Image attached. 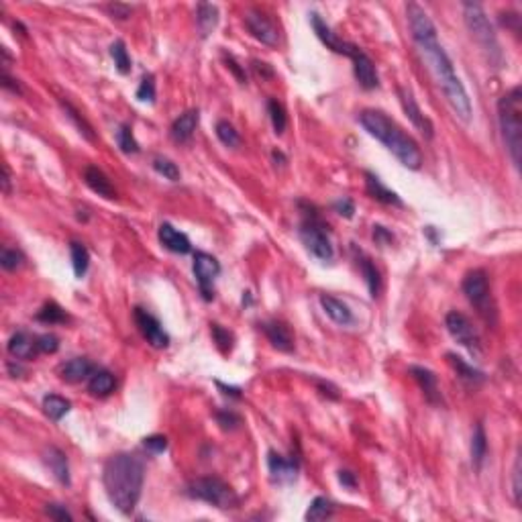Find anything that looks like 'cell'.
Masks as SVG:
<instances>
[{
	"mask_svg": "<svg viewBox=\"0 0 522 522\" xmlns=\"http://www.w3.org/2000/svg\"><path fill=\"white\" fill-rule=\"evenodd\" d=\"M70 408H72V404H70V400L62 398V396H58V394H49V396H45L43 398V410H45V414L51 418V421H62L63 416L70 412Z\"/></svg>",
	"mask_w": 522,
	"mask_h": 522,
	"instance_id": "33",
	"label": "cell"
},
{
	"mask_svg": "<svg viewBox=\"0 0 522 522\" xmlns=\"http://www.w3.org/2000/svg\"><path fill=\"white\" fill-rule=\"evenodd\" d=\"M2 172H4V176H2V192L8 196L10 192H13V188H10V184H13V176H10V168L4 163V168H2Z\"/></svg>",
	"mask_w": 522,
	"mask_h": 522,
	"instance_id": "56",
	"label": "cell"
},
{
	"mask_svg": "<svg viewBox=\"0 0 522 522\" xmlns=\"http://www.w3.org/2000/svg\"><path fill=\"white\" fill-rule=\"evenodd\" d=\"M486 453H488V437H486L484 425H478L473 430V437H471V463L478 471L482 469Z\"/></svg>",
	"mask_w": 522,
	"mask_h": 522,
	"instance_id": "31",
	"label": "cell"
},
{
	"mask_svg": "<svg viewBox=\"0 0 522 522\" xmlns=\"http://www.w3.org/2000/svg\"><path fill=\"white\" fill-rule=\"evenodd\" d=\"M23 263H25L23 251L10 249V247H4V249H2V253H0V266H2L6 272H15V270H19Z\"/></svg>",
	"mask_w": 522,
	"mask_h": 522,
	"instance_id": "42",
	"label": "cell"
},
{
	"mask_svg": "<svg viewBox=\"0 0 522 522\" xmlns=\"http://www.w3.org/2000/svg\"><path fill=\"white\" fill-rule=\"evenodd\" d=\"M84 182L86 186L96 192L98 196H102V198H108V200H115L117 198V192H115V188L111 184V180L106 178V174L102 172V170H98L96 165H88L86 170H84Z\"/></svg>",
	"mask_w": 522,
	"mask_h": 522,
	"instance_id": "24",
	"label": "cell"
},
{
	"mask_svg": "<svg viewBox=\"0 0 522 522\" xmlns=\"http://www.w3.org/2000/svg\"><path fill=\"white\" fill-rule=\"evenodd\" d=\"M154 170L159 176H163L165 180H170V182H178L180 176H182V174H180V168H178L172 159H168V157H155Z\"/></svg>",
	"mask_w": 522,
	"mask_h": 522,
	"instance_id": "41",
	"label": "cell"
},
{
	"mask_svg": "<svg viewBox=\"0 0 522 522\" xmlns=\"http://www.w3.org/2000/svg\"><path fill=\"white\" fill-rule=\"evenodd\" d=\"M211 333H213V339H215L218 351H220L222 355L231 353V349H233V343H235V337H233V333H229V331H227V329H222L220 325H211Z\"/></svg>",
	"mask_w": 522,
	"mask_h": 522,
	"instance_id": "43",
	"label": "cell"
},
{
	"mask_svg": "<svg viewBox=\"0 0 522 522\" xmlns=\"http://www.w3.org/2000/svg\"><path fill=\"white\" fill-rule=\"evenodd\" d=\"M406 17H408L412 41L418 47V54L425 58L430 74L437 80L439 88L445 94L451 111L459 117L463 123H469V119H471L469 96H467V90H465L463 82H461L455 67H453L451 58L447 56L445 47L439 43L434 23L430 21L429 15L414 2L406 4Z\"/></svg>",
	"mask_w": 522,
	"mask_h": 522,
	"instance_id": "1",
	"label": "cell"
},
{
	"mask_svg": "<svg viewBox=\"0 0 522 522\" xmlns=\"http://www.w3.org/2000/svg\"><path fill=\"white\" fill-rule=\"evenodd\" d=\"M6 349H8V353H10L17 361H29V359H35L37 353H39L37 339H33L31 335L25 333V331H19V333H15L13 337L8 339Z\"/></svg>",
	"mask_w": 522,
	"mask_h": 522,
	"instance_id": "19",
	"label": "cell"
},
{
	"mask_svg": "<svg viewBox=\"0 0 522 522\" xmlns=\"http://www.w3.org/2000/svg\"><path fill=\"white\" fill-rule=\"evenodd\" d=\"M70 255H72V268H74L76 277L86 276L88 266H90V253H88L86 245H82L78 241H72L70 243Z\"/></svg>",
	"mask_w": 522,
	"mask_h": 522,
	"instance_id": "32",
	"label": "cell"
},
{
	"mask_svg": "<svg viewBox=\"0 0 522 522\" xmlns=\"http://www.w3.org/2000/svg\"><path fill=\"white\" fill-rule=\"evenodd\" d=\"M320 307L327 312V316H329L333 323L341 325V327H347V325L353 323V312L349 310V307H347L343 300H339L335 296L323 294V296H320Z\"/></svg>",
	"mask_w": 522,
	"mask_h": 522,
	"instance_id": "25",
	"label": "cell"
},
{
	"mask_svg": "<svg viewBox=\"0 0 522 522\" xmlns=\"http://www.w3.org/2000/svg\"><path fill=\"white\" fill-rule=\"evenodd\" d=\"M447 359H449L451 368L455 369V373L459 375V380L463 382V384L478 388V386H482V384L486 382L484 371H480L478 368L469 366L467 361H463V359H461L459 355H455V353H447Z\"/></svg>",
	"mask_w": 522,
	"mask_h": 522,
	"instance_id": "26",
	"label": "cell"
},
{
	"mask_svg": "<svg viewBox=\"0 0 522 522\" xmlns=\"http://www.w3.org/2000/svg\"><path fill=\"white\" fill-rule=\"evenodd\" d=\"M143 447H145L147 451L155 453V455H159V453H163V451L168 449V439H165L163 434H152V437H145V439H143Z\"/></svg>",
	"mask_w": 522,
	"mask_h": 522,
	"instance_id": "46",
	"label": "cell"
},
{
	"mask_svg": "<svg viewBox=\"0 0 522 522\" xmlns=\"http://www.w3.org/2000/svg\"><path fill=\"white\" fill-rule=\"evenodd\" d=\"M268 469L272 480L277 484H292L298 475V461L288 459L276 451L268 453Z\"/></svg>",
	"mask_w": 522,
	"mask_h": 522,
	"instance_id": "16",
	"label": "cell"
},
{
	"mask_svg": "<svg viewBox=\"0 0 522 522\" xmlns=\"http://www.w3.org/2000/svg\"><path fill=\"white\" fill-rule=\"evenodd\" d=\"M398 96H400V104H402V108H404V113H406V117H408V121L414 124L427 139H432L434 137V127L430 123V119L421 111V106H418V102H416V98H414V94L410 92L408 88H398Z\"/></svg>",
	"mask_w": 522,
	"mask_h": 522,
	"instance_id": "14",
	"label": "cell"
},
{
	"mask_svg": "<svg viewBox=\"0 0 522 522\" xmlns=\"http://www.w3.org/2000/svg\"><path fill=\"white\" fill-rule=\"evenodd\" d=\"M198 121H200V113H198L196 108L186 111L184 115H180V117L174 121L172 129H170L172 139H174L176 143H188V141L192 139L196 127H198Z\"/></svg>",
	"mask_w": 522,
	"mask_h": 522,
	"instance_id": "23",
	"label": "cell"
},
{
	"mask_svg": "<svg viewBox=\"0 0 522 522\" xmlns=\"http://www.w3.org/2000/svg\"><path fill=\"white\" fill-rule=\"evenodd\" d=\"M216 386H218L220 390H225L222 394H227V396H231V398H241V390H239V388H229V386H222L220 382H216Z\"/></svg>",
	"mask_w": 522,
	"mask_h": 522,
	"instance_id": "58",
	"label": "cell"
},
{
	"mask_svg": "<svg viewBox=\"0 0 522 522\" xmlns=\"http://www.w3.org/2000/svg\"><path fill=\"white\" fill-rule=\"evenodd\" d=\"M300 239L307 249L320 261H331L335 257V247L329 235V225L310 206L300 222Z\"/></svg>",
	"mask_w": 522,
	"mask_h": 522,
	"instance_id": "6",
	"label": "cell"
},
{
	"mask_svg": "<svg viewBox=\"0 0 522 522\" xmlns=\"http://www.w3.org/2000/svg\"><path fill=\"white\" fill-rule=\"evenodd\" d=\"M43 461H45V465L49 467V471L54 473V478H56L62 486H70V484H72V478H70V463H67V457H65V453H63L62 449H58V447L45 449Z\"/></svg>",
	"mask_w": 522,
	"mask_h": 522,
	"instance_id": "22",
	"label": "cell"
},
{
	"mask_svg": "<svg viewBox=\"0 0 522 522\" xmlns=\"http://www.w3.org/2000/svg\"><path fill=\"white\" fill-rule=\"evenodd\" d=\"M359 123L371 137H375L380 143H384L392 154L396 155V159L404 168L421 170L423 154H421L418 143L410 135H406L388 115H384L382 111L368 108L359 115Z\"/></svg>",
	"mask_w": 522,
	"mask_h": 522,
	"instance_id": "3",
	"label": "cell"
},
{
	"mask_svg": "<svg viewBox=\"0 0 522 522\" xmlns=\"http://www.w3.org/2000/svg\"><path fill=\"white\" fill-rule=\"evenodd\" d=\"M512 491H514V502L516 506H521V457L514 463V471H512Z\"/></svg>",
	"mask_w": 522,
	"mask_h": 522,
	"instance_id": "51",
	"label": "cell"
},
{
	"mask_svg": "<svg viewBox=\"0 0 522 522\" xmlns=\"http://www.w3.org/2000/svg\"><path fill=\"white\" fill-rule=\"evenodd\" d=\"M67 318L70 316L65 314V310L56 302H47L37 312V320L45 323V325H62V323H67Z\"/></svg>",
	"mask_w": 522,
	"mask_h": 522,
	"instance_id": "35",
	"label": "cell"
},
{
	"mask_svg": "<svg viewBox=\"0 0 522 522\" xmlns=\"http://www.w3.org/2000/svg\"><path fill=\"white\" fill-rule=\"evenodd\" d=\"M351 62H353V74L364 90H373L380 86V76H377L375 63L361 47H357V51L351 56Z\"/></svg>",
	"mask_w": 522,
	"mask_h": 522,
	"instance_id": "15",
	"label": "cell"
},
{
	"mask_svg": "<svg viewBox=\"0 0 522 522\" xmlns=\"http://www.w3.org/2000/svg\"><path fill=\"white\" fill-rule=\"evenodd\" d=\"M157 237H159V243L165 247L168 251L172 253H180V255H186L192 251V243L190 239L186 237L184 233H180L176 227H172L170 222H163L157 231Z\"/></svg>",
	"mask_w": 522,
	"mask_h": 522,
	"instance_id": "20",
	"label": "cell"
},
{
	"mask_svg": "<svg viewBox=\"0 0 522 522\" xmlns=\"http://www.w3.org/2000/svg\"><path fill=\"white\" fill-rule=\"evenodd\" d=\"M186 494L190 498H196V500H202L211 506H216V508H235L239 504V498L235 490L222 482L220 478H198L194 482L188 484L186 488Z\"/></svg>",
	"mask_w": 522,
	"mask_h": 522,
	"instance_id": "8",
	"label": "cell"
},
{
	"mask_svg": "<svg viewBox=\"0 0 522 522\" xmlns=\"http://www.w3.org/2000/svg\"><path fill=\"white\" fill-rule=\"evenodd\" d=\"M333 512H335L333 502L325 496H316L307 510V521H327L333 516Z\"/></svg>",
	"mask_w": 522,
	"mask_h": 522,
	"instance_id": "34",
	"label": "cell"
},
{
	"mask_svg": "<svg viewBox=\"0 0 522 522\" xmlns=\"http://www.w3.org/2000/svg\"><path fill=\"white\" fill-rule=\"evenodd\" d=\"M106 10L113 15V19H119V21H124V19H129V17H131V6H127V4H119V2L108 4V6H106Z\"/></svg>",
	"mask_w": 522,
	"mask_h": 522,
	"instance_id": "52",
	"label": "cell"
},
{
	"mask_svg": "<svg viewBox=\"0 0 522 522\" xmlns=\"http://www.w3.org/2000/svg\"><path fill=\"white\" fill-rule=\"evenodd\" d=\"M111 58H113V62H115V67L119 70V74H123L127 76L129 72H131V58H129V51H127V45H124V41H115L113 45H111Z\"/></svg>",
	"mask_w": 522,
	"mask_h": 522,
	"instance_id": "39",
	"label": "cell"
},
{
	"mask_svg": "<svg viewBox=\"0 0 522 522\" xmlns=\"http://www.w3.org/2000/svg\"><path fill=\"white\" fill-rule=\"evenodd\" d=\"M339 482L347 488V490H355L357 488V478L351 471H339Z\"/></svg>",
	"mask_w": 522,
	"mask_h": 522,
	"instance_id": "55",
	"label": "cell"
},
{
	"mask_svg": "<svg viewBox=\"0 0 522 522\" xmlns=\"http://www.w3.org/2000/svg\"><path fill=\"white\" fill-rule=\"evenodd\" d=\"M216 137H218V141L222 145H227L231 149H235V147L241 145V135L237 133V129L229 123V121H218L216 123Z\"/></svg>",
	"mask_w": 522,
	"mask_h": 522,
	"instance_id": "38",
	"label": "cell"
},
{
	"mask_svg": "<svg viewBox=\"0 0 522 522\" xmlns=\"http://www.w3.org/2000/svg\"><path fill=\"white\" fill-rule=\"evenodd\" d=\"M463 17H465V25L471 31V37L480 43V47L486 51L490 63H494L496 67H500L504 62L498 37L494 33V27L488 21L484 8L478 2H463Z\"/></svg>",
	"mask_w": 522,
	"mask_h": 522,
	"instance_id": "5",
	"label": "cell"
},
{
	"mask_svg": "<svg viewBox=\"0 0 522 522\" xmlns=\"http://www.w3.org/2000/svg\"><path fill=\"white\" fill-rule=\"evenodd\" d=\"M45 514H47L49 519H54V521H58V522L74 521L72 512H70L65 506H62V504H45Z\"/></svg>",
	"mask_w": 522,
	"mask_h": 522,
	"instance_id": "47",
	"label": "cell"
},
{
	"mask_svg": "<svg viewBox=\"0 0 522 522\" xmlns=\"http://www.w3.org/2000/svg\"><path fill=\"white\" fill-rule=\"evenodd\" d=\"M410 375L416 380V384L421 386L423 394L429 404L432 406H441L443 404V396H441V388H439V380L434 375V371H430L427 368H421V366H412L410 368Z\"/></svg>",
	"mask_w": 522,
	"mask_h": 522,
	"instance_id": "17",
	"label": "cell"
},
{
	"mask_svg": "<svg viewBox=\"0 0 522 522\" xmlns=\"http://www.w3.org/2000/svg\"><path fill=\"white\" fill-rule=\"evenodd\" d=\"M251 67H253V70L257 72V76H261V78H263V76H268V78H270V76H274V72H272V70L268 67V63L253 62V65H251Z\"/></svg>",
	"mask_w": 522,
	"mask_h": 522,
	"instance_id": "57",
	"label": "cell"
},
{
	"mask_svg": "<svg viewBox=\"0 0 522 522\" xmlns=\"http://www.w3.org/2000/svg\"><path fill=\"white\" fill-rule=\"evenodd\" d=\"M445 327L449 331V335L459 343L461 347H465L473 357L482 355V339L478 335L475 327L471 325V320L457 310H451L445 316Z\"/></svg>",
	"mask_w": 522,
	"mask_h": 522,
	"instance_id": "9",
	"label": "cell"
},
{
	"mask_svg": "<svg viewBox=\"0 0 522 522\" xmlns=\"http://www.w3.org/2000/svg\"><path fill=\"white\" fill-rule=\"evenodd\" d=\"M463 294L469 300L471 307H475V310L480 312V316L494 325L496 323V304L491 300V290H490V279L488 274L484 270H471L467 276L463 277Z\"/></svg>",
	"mask_w": 522,
	"mask_h": 522,
	"instance_id": "7",
	"label": "cell"
},
{
	"mask_svg": "<svg viewBox=\"0 0 522 522\" xmlns=\"http://www.w3.org/2000/svg\"><path fill=\"white\" fill-rule=\"evenodd\" d=\"M137 100H141V102H149V104H154L155 102V78L152 74H145L143 78H141V84H139V88H137Z\"/></svg>",
	"mask_w": 522,
	"mask_h": 522,
	"instance_id": "44",
	"label": "cell"
},
{
	"mask_svg": "<svg viewBox=\"0 0 522 522\" xmlns=\"http://www.w3.org/2000/svg\"><path fill=\"white\" fill-rule=\"evenodd\" d=\"M335 211H337L341 216H345V218H351L353 213H355V204H353L349 198H341V200L335 202Z\"/></svg>",
	"mask_w": 522,
	"mask_h": 522,
	"instance_id": "53",
	"label": "cell"
},
{
	"mask_svg": "<svg viewBox=\"0 0 522 522\" xmlns=\"http://www.w3.org/2000/svg\"><path fill=\"white\" fill-rule=\"evenodd\" d=\"M268 113H270V121L274 124L276 135H282L286 131V127H288V115H286L284 104L277 98H270L268 100Z\"/></svg>",
	"mask_w": 522,
	"mask_h": 522,
	"instance_id": "37",
	"label": "cell"
},
{
	"mask_svg": "<svg viewBox=\"0 0 522 522\" xmlns=\"http://www.w3.org/2000/svg\"><path fill=\"white\" fill-rule=\"evenodd\" d=\"M0 82H2V86H4L6 90H10L13 94H23V88H21L19 80L10 78V76H8L6 72H2V78H0Z\"/></svg>",
	"mask_w": 522,
	"mask_h": 522,
	"instance_id": "54",
	"label": "cell"
},
{
	"mask_svg": "<svg viewBox=\"0 0 522 522\" xmlns=\"http://www.w3.org/2000/svg\"><path fill=\"white\" fill-rule=\"evenodd\" d=\"M261 329H263L266 337L270 339V343L276 347L277 351H284V353L294 351V337H292L290 329H288L284 323H279V320H268V323L261 325Z\"/></svg>",
	"mask_w": 522,
	"mask_h": 522,
	"instance_id": "21",
	"label": "cell"
},
{
	"mask_svg": "<svg viewBox=\"0 0 522 522\" xmlns=\"http://www.w3.org/2000/svg\"><path fill=\"white\" fill-rule=\"evenodd\" d=\"M117 145L127 155H135L141 152V147H139V143H137V139L133 135L131 124H121L119 127V131H117Z\"/></svg>",
	"mask_w": 522,
	"mask_h": 522,
	"instance_id": "36",
	"label": "cell"
},
{
	"mask_svg": "<svg viewBox=\"0 0 522 522\" xmlns=\"http://www.w3.org/2000/svg\"><path fill=\"white\" fill-rule=\"evenodd\" d=\"M37 345H39V353H56L60 349V339L51 333H45L37 337Z\"/></svg>",
	"mask_w": 522,
	"mask_h": 522,
	"instance_id": "48",
	"label": "cell"
},
{
	"mask_svg": "<svg viewBox=\"0 0 522 522\" xmlns=\"http://www.w3.org/2000/svg\"><path fill=\"white\" fill-rule=\"evenodd\" d=\"M218 274H220V263L216 261V257H213L211 253H204V251L194 253V276H196V282L200 286L204 300H213V296H215L213 282Z\"/></svg>",
	"mask_w": 522,
	"mask_h": 522,
	"instance_id": "10",
	"label": "cell"
},
{
	"mask_svg": "<svg viewBox=\"0 0 522 522\" xmlns=\"http://www.w3.org/2000/svg\"><path fill=\"white\" fill-rule=\"evenodd\" d=\"M62 106H63V111H65V115H67V119L72 121V123L76 124L78 127V131H80V135H84L88 141H94V131H92V127H90V123L70 104V102H65V100H62Z\"/></svg>",
	"mask_w": 522,
	"mask_h": 522,
	"instance_id": "40",
	"label": "cell"
},
{
	"mask_svg": "<svg viewBox=\"0 0 522 522\" xmlns=\"http://www.w3.org/2000/svg\"><path fill=\"white\" fill-rule=\"evenodd\" d=\"M366 188H368V194L371 198H375L377 202L382 204H390V206H402V200L396 192L388 190L386 186L382 184V180L371 174V172H366Z\"/></svg>",
	"mask_w": 522,
	"mask_h": 522,
	"instance_id": "27",
	"label": "cell"
},
{
	"mask_svg": "<svg viewBox=\"0 0 522 522\" xmlns=\"http://www.w3.org/2000/svg\"><path fill=\"white\" fill-rule=\"evenodd\" d=\"M222 60H225V63H227V67L237 76V80L241 82V84H245L247 82V74H245V70L239 65V62L233 58V56H227V54H222Z\"/></svg>",
	"mask_w": 522,
	"mask_h": 522,
	"instance_id": "49",
	"label": "cell"
},
{
	"mask_svg": "<svg viewBox=\"0 0 522 522\" xmlns=\"http://www.w3.org/2000/svg\"><path fill=\"white\" fill-rule=\"evenodd\" d=\"M135 323L141 331L143 339L155 347V349H165L170 345V335L163 331L161 323L155 318L154 314H149L143 308H135Z\"/></svg>",
	"mask_w": 522,
	"mask_h": 522,
	"instance_id": "12",
	"label": "cell"
},
{
	"mask_svg": "<svg viewBox=\"0 0 522 522\" xmlns=\"http://www.w3.org/2000/svg\"><path fill=\"white\" fill-rule=\"evenodd\" d=\"M117 388V380L111 371L106 369H96L94 375L88 380V392L96 398H106L115 392Z\"/></svg>",
	"mask_w": 522,
	"mask_h": 522,
	"instance_id": "28",
	"label": "cell"
},
{
	"mask_svg": "<svg viewBox=\"0 0 522 522\" xmlns=\"http://www.w3.org/2000/svg\"><path fill=\"white\" fill-rule=\"evenodd\" d=\"M94 371H96V366L88 357H74L60 368V377L70 384H80V382L90 380Z\"/></svg>",
	"mask_w": 522,
	"mask_h": 522,
	"instance_id": "18",
	"label": "cell"
},
{
	"mask_svg": "<svg viewBox=\"0 0 522 522\" xmlns=\"http://www.w3.org/2000/svg\"><path fill=\"white\" fill-rule=\"evenodd\" d=\"M8 371H10V375H13V377H19V375L23 373V368H21L19 364L15 366L13 361H8Z\"/></svg>",
	"mask_w": 522,
	"mask_h": 522,
	"instance_id": "59",
	"label": "cell"
},
{
	"mask_svg": "<svg viewBox=\"0 0 522 522\" xmlns=\"http://www.w3.org/2000/svg\"><path fill=\"white\" fill-rule=\"evenodd\" d=\"M373 239H375V243H377V245H388V243H392V241H394V235H392L386 227H382V225H373Z\"/></svg>",
	"mask_w": 522,
	"mask_h": 522,
	"instance_id": "50",
	"label": "cell"
},
{
	"mask_svg": "<svg viewBox=\"0 0 522 522\" xmlns=\"http://www.w3.org/2000/svg\"><path fill=\"white\" fill-rule=\"evenodd\" d=\"M143 482H145V465L137 455L119 453L104 463L102 471L104 490L111 504L123 514H131L139 504Z\"/></svg>",
	"mask_w": 522,
	"mask_h": 522,
	"instance_id": "2",
	"label": "cell"
},
{
	"mask_svg": "<svg viewBox=\"0 0 522 522\" xmlns=\"http://www.w3.org/2000/svg\"><path fill=\"white\" fill-rule=\"evenodd\" d=\"M310 25H312V29L316 33V37L327 45V49L335 51L339 56H347V58H351V56L357 51V45H353V43H349V41H343L341 37H337V35L333 33V29L320 19V15L312 13V15H310Z\"/></svg>",
	"mask_w": 522,
	"mask_h": 522,
	"instance_id": "13",
	"label": "cell"
},
{
	"mask_svg": "<svg viewBox=\"0 0 522 522\" xmlns=\"http://www.w3.org/2000/svg\"><path fill=\"white\" fill-rule=\"evenodd\" d=\"M216 23H218V8L215 4L209 2H200L196 8V25L200 29L202 37H209L211 33L215 31Z\"/></svg>",
	"mask_w": 522,
	"mask_h": 522,
	"instance_id": "29",
	"label": "cell"
},
{
	"mask_svg": "<svg viewBox=\"0 0 522 522\" xmlns=\"http://www.w3.org/2000/svg\"><path fill=\"white\" fill-rule=\"evenodd\" d=\"M357 263H359V270H361V274L366 277V284H368L371 298H377L380 292H382V276H380V270L375 268V263L369 259L368 255H364V253L357 257Z\"/></svg>",
	"mask_w": 522,
	"mask_h": 522,
	"instance_id": "30",
	"label": "cell"
},
{
	"mask_svg": "<svg viewBox=\"0 0 522 522\" xmlns=\"http://www.w3.org/2000/svg\"><path fill=\"white\" fill-rule=\"evenodd\" d=\"M498 123L502 131L504 145L516 170H521L522 154V92L514 86L498 100Z\"/></svg>",
	"mask_w": 522,
	"mask_h": 522,
	"instance_id": "4",
	"label": "cell"
},
{
	"mask_svg": "<svg viewBox=\"0 0 522 522\" xmlns=\"http://www.w3.org/2000/svg\"><path fill=\"white\" fill-rule=\"evenodd\" d=\"M245 27L247 31L251 33V37H255L257 41H261L263 45L276 47L279 41V33H277L276 25L272 23L270 17H266L261 10H249L245 15Z\"/></svg>",
	"mask_w": 522,
	"mask_h": 522,
	"instance_id": "11",
	"label": "cell"
},
{
	"mask_svg": "<svg viewBox=\"0 0 522 522\" xmlns=\"http://www.w3.org/2000/svg\"><path fill=\"white\" fill-rule=\"evenodd\" d=\"M216 423L220 425V429L235 430L241 427V416L235 414L233 410H218L216 412Z\"/></svg>",
	"mask_w": 522,
	"mask_h": 522,
	"instance_id": "45",
	"label": "cell"
}]
</instances>
